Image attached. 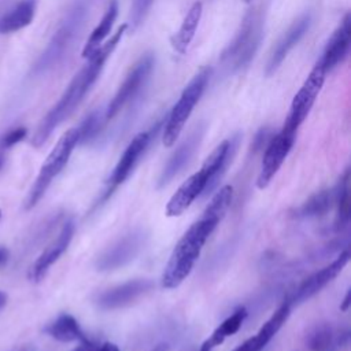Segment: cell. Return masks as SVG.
Returning a JSON list of instances; mask_svg holds the SVG:
<instances>
[{
    "label": "cell",
    "mask_w": 351,
    "mask_h": 351,
    "mask_svg": "<svg viewBox=\"0 0 351 351\" xmlns=\"http://www.w3.org/2000/svg\"><path fill=\"white\" fill-rule=\"evenodd\" d=\"M128 29V23H123L118 30L103 43L89 58L86 64L73 77L67 88L64 89L60 99L56 101V104L45 114V117L38 123L33 137L32 144L38 148L44 145V143L48 140V137L52 134V132L64 121L67 119L74 110L80 106L85 95L89 92L92 85L99 78L104 63L111 56L117 45L119 44L122 36L125 34Z\"/></svg>",
    "instance_id": "1"
},
{
    "label": "cell",
    "mask_w": 351,
    "mask_h": 351,
    "mask_svg": "<svg viewBox=\"0 0 351 351\" xmlns=\"http://www.w3.org/2000/svg\"><path fill=\"white\" fill-rule=\"evenodd\" d=\"M221 218L203 211L200 219L193 222L176 244L162 274L166 289L177 288L192 271L206 241L214 232Z\"/></svg>",
    "instance_id": "2"
},
{
    "label": "cell",
    "mask_w": 351,
    "mask_h": 351,
    "mask_svg": "<svg viewBox=\"0 0 351 351\" xmlns=\"http://www.w3.org/2000/svg\"><path fill=\"white\" fill-rule=\"evenodd\" d=\"M88 14L89 4L86 0H78L69 8L56 32L51 37L48 45L33 64L32 74H47L63 62V59L67 56L69 51L74 45L75 40L81 34Z\"/></svg>",
    "instance_id": "3"
},
{
    "label": "cell",
    "mask_w": 351,
    "mask_h": 351,
    "mask_svg": "<svg viewBox=\"0 0 351 351\" xmlns=\"http://www.w3.org/2000/svg\"><path fill=\"white\" fill-rule=\"evenodd\" d=\"M265 11L251 8L243 18L236 36L219 56V64L226 74H234L245 69L254 59L263 38Z\"/></svg>",
    "instance_id": "4"
},
{
    "label": "cell",
    "mask_w": 351,
    "mask_h": 351,
    "mask_svg": "<svg viewBox=\"0 0 351 351\" xmlns=\"http://www.w3.org/2000/svg\"><path fill=\"white\" fill-rule=\"evenodd\" d=\"M77 144H78L77 128H71L60 136V138L58 140V143L55 144V147L48 154L47 159L44 160L33 186L26 196V200H25L26 210L33 208L40 202V199L44 196L48 186L51 185L52 180L67 165V162L71 156V152L74 151Z\"/></svg>",
    "instance_id": "5"
},
{
    "label": "cell",
    "mask_w": 351,
    "mask_h": 351,
    "mask_svg": "<svg viewBox=\"0 0 351 351\" xmlns=\"http://www.w3.org/2000/svg\"><path fill=\"white\" fill-rule=\"evenodd\" d=\"M211 75L210 67H203L184 88L177 103L171 108L163 129V144L171 147L180 137L195 106L199 103Z\"/></svg>",
    "instance_id": "6"
},
{
    "label": "cell",
    "mask_w": 351,
    "mask_h": 351,
    "mask_svg": "<svg viewBox=\"0 0 351 351\" xmlns=\"http://www.w3.org/2000/svg\"><path fill=\"white\" fill-rule=\"evenodd\" d=\"M326 71L317 63L307 78L304 80L303 85L298 90V93L293 96V100L289 107V112L287 115V119L284 122L285 129L291 132H298L299 126L303 123L306 117L308 115L322 85L325 81Z\"/></svg>",
    "instance_id": "7"
},
{
    "label": "cell",
    "mask_w": 351,
    "mask_h": 351,
    "mask_svg": "<svg viewBox=\"0 0 351 351\" xmlns=\"http://www.w3.org/2000/svg\"><path fill=\"white\" fill-rule=\"evenodd\" d=\"M154 62L155 60H154L152 53H145L134 63V66L130 69V71L125 77L123 82L118 88L117 93L108 103L107 110H106V117H104L106 119H112L114 117H117L121 112V110L133 97H136V95L143 88L144 82L148 80V77L152 71V67H154Z\"/></svg>",
    "instance_id": "8"
},
{
    "label": "cell",
    "mask_w": 351,
    "mask_h": 351,
    "mask_svg": "<svg viewBox=\"0 0 351 351\" xmlns=\"http://www.w3.org/2000/svg\"><path fill=\"white\" fill-rule=\"evenodd\" d=\"M144 243L145 233L141 229L123 234L96 258V269L99 271H111L128 265L137 256Z\"/></svg>",
    "instance_id": "9"
},
{
    "label": "cell",
    "mask_w": 351,
    "mask_h": 351,
    "mask_svg": "<svg viewBox=\"0 0 351 351\" xmlns=\"http://www.w3.org/2000/svg\"><path fill=\"white\" fill-rule=\"evenodd\" d=\"M296 133L282 128L277 134H273L269 140L267 145L265 147L263 159L261 165V171L256 180L258 188H266L273 177L280 170L281 165L284 163L285 158L288 156L293 143H295Z\"/></svg>",
    "instance_id": "10"
},
{
    "label": "cell",
    "mask_w": 351,
    "mask_h": 351,
    "mask_svg": "<svg viewBox=\"0 0 351 351\" xmlns=\"http://www.w3.org/2000/svg\"><path fill=\"white\" fill-rule=\"evenodd\" d=\"M151 138H152V130L141 132L132 138V141L129 143V145L126 147L123 154L121 155L118 163L115 165V167L107 181L108 186L104 191V193L101 195V202L107 200L108 196L117 189V186L121 185L130 176V173L136 167L137 162L140 160V158L145 152L147 147L149 145Z\"/></svg>",
    "instance_id": "11"
},
{
    "label": "cell",
    "mask_w": 351,
    "mask_h": 351,
    "mask_svg": "<svg viewBox=\"0 0 351 351\" xmlns=\"http://www.w3.org/2000/svg\"><path fill=\"white\" fill-rule=\"evenodd\" d=\"M152 288L154 282L148 278L130 280L100 292L95 298V303L101 310L122 308L148 293Z\"/></svg>",
    "instance_id": "12"
},
{
    "label": "cell",
    "mask_w": 351,
    "mask_h": 351,
    "mask_svg": "<svg viewBox=\"0 0 351 351\" xmlns=\"http://www.w3.org/2000/svg\"><path fill=\"white\" fill-rule=\"evenodd\" d=\"M350 261V252L346 250L340 252V255L332 261L329 265L322 267L321 270L315 271L314 274L308 276L292 293L291 299L288 300L291 304L303 303L307 299L313 298L315 293H318L325 285H328L348 263Z\"/></svg>",
    "instance_id": "13"
},
{
    "label": "cell",
    "mask_w": 351,
    "mask_h": 351,
    "mask_svg": "<svg viewBox=\"0 0 351 351\" xmlns=\"http://www.w3.org/2000/svg\"><path fill=\"white\" fill-rule=\"evenodd\" d=\"M74 222L71 219L66 221L56 236V239L38 255V258L34 261V263L30 267L29 277L32 281L38 282L41 281L45 274L48 273L49 267L60 258V255L67 250L73 236H74Z\"/></svg>",
    "instance_id": "14"
},
{
    "label": "cell",
    "mask_w": 351,
    "mask_h": 351,
    "mask_svg": "<svg viewBox=\"0 0 351 351\" xmlns=\"http://www.w3.org/2000/svg\"><path fill=\"white\" fill-rule=\"evenodd\" d=\"M348 341L347 328H335L328 322L311 326L304 336V344L310 351H340L348 346Z\"/></svg>",
    "instance_id": "15"
},
{
    "label": "cell",
    "mask_w": 351,
    "mask_h": 351,
    "mask_svg": "<svg viewBox=\"0 0 351 351\" xmlns=\"http://www.w3.org/2000/svg\"><path fill=\"white\" fill-rule=\"evenodd\" d=\"M208 182L210 176L204 169L200 167V170L186 178V181H184L176 193L170 197L166 206V214L169 217L181 215L195 202L196 197L206 192Z\"/></svg>",
    "instance_id": "16"
},
{
    "label": "cell",
    "mask_w": 351,
    "mask_h": 351,
    "mask_svg": "<svg viewBox=\"0 0 351 351\" xmlns=\"http://www.w3.org/2000/svg\"><path fill=\"white\" fill-rule=\"evenodd\" d=\"M204 133V128L200 125L197 126L170 155L169 160L166 162L159 178H158V186L163 188L167 185L192 159L193 154L196 152L202 137Z\"/></svg>",
    "instance_id": "17"
},
{
    "label": "cell",
    "mask_w": 351,
    "mask_h": 351,
    "mask_svg": "<svg viewBox=\"0 0 351 351\" xmlns=\"http://www.w3.org/2000/svg\"><path fill=\"white\" fill-rule=\"evenodd\" d=\"M351 44V16L346 14L337 29L332 33L330 38L328 40L325 49L322 52L318 64L325 70L329 71L340 64L348 55Z\"/></svg>",
    "instance_id": "18"
},
{
    "label": "cell",
    "mask_w": 351,
    "mask_h": 351,
    "mask_svg": "<svg viewBox=\"0 0 351 351\" xmlns=\"http://www.w3.org/2000/svg\"><path fill=\"white\" fill-rule=\"evenodd\" d=\"M311 23L310 14H303L299 16L289 27L288 30L281 36V38L277 41V44L273 47L267 66H266V74L271 75L276 73V70L280 67L282 60L287 58L289 51L302 40V37L307 33Z\"/></svg>",
    "instance_id": "19"
},
{
    "label": "cell",
    "mask_w": 351,
    "mask_h": 351,
    "mask_svg": "<svg viewBox=\"0 0 351 351\" xmlns=\"http://www.w3.org/2000/svg\"><path fill=\"white\" fill-rule=\"evenodd\" d=\"M44 332L52 339L62 343H70V341L82 343L89 340L85 332L81 329L78 321L67 313L59 314L53 321L47 324L44 328Z\"/></svg>",
    "instance_id": "20"
},
{
    "label": "cell",
    "mask_w": 351,
    "mask_h": 351,
    "mask_svg": "<svg viewBox=\"0 0 351 351\" xmlns=\"http://www.w3.org/2000/svg\"><path fill=\"white\" fill-rule=\"evenodd\" d=\"M291 303L287 300L284 302L273 315L261 326L258 333L250 339H247L251 351H262L269 341L274 337V335L280 330V328L285 324L289 313H291Z\"/></svg>",
    "instance_id": "21"
},
{
    "label": "cell",
    "mask_w": 351,
    "mask_h": 351,
    "mask_svg": "<svg viewBox=\"0 0 351 351\" xmlns=\"http://www.w3.org/2000/svg\"><path fill=\"white\" fill-rule=\"evenodd\" d=\"M36 0H21L0 18V33H14L32 23L36 14Z\"/></svg>",
    "instance_id": "22"
},
{
    "label": "cell",
    "mask_w": 351,
    "mask_h": 351,
    "mask_svg": "<svg viewBox=\"0 0 351 351\" xmlns=\"http://www.w3.org/2000/svg\"><path fill=\"white\" fill-rule=\"evenodd\" d=\"M247 315H248V311L245 307L237 308L232 315H229L226 319H223L214 329V332L202 343V346L199 347V351H211L217 346L222 344L225 341V339L234 335L241 328Z\"/></svg>",
    "instance_id": "23"
},
{
    "label": "cell",
    "mask_w": 351,
    "mask_h": 351,
    "mask_svg": "<svg viewBox=\"0 0 351 351\" xmlns=\"http://www.w3.org/2000/svg\"><path fill=\"white\" fill-rule=\"evenodd\" d=\"M203 12V4L200 1H196L192 4L189 11L186 12L178 32L171 37V47L178 53H185L191 41L193 40V36L196 33V29L199 26L200 18Z\"/></svg>",
    "instance_id": "24"
},
{
    "label": "cell",
    "mask_w": 351,
    "mask_h": 351,
    "mask_svg": "<svg viewBox=\"0 0 351 351\" xmlns=\"http://www.w3.org/2000/svg\"><path fill=\"white\" fill-rule=\"evenodd\" d=\"M118 16V1L117 0H111L106 8L104 15L101 16L99 25L93 29V32L90 33L84 49H82V56L85 59H88L103 43L104 40L108 37L112 25L115 22Z\"/></svg>",
    "instance_id": "25"
},
{
    "label": "cell",
    "mask_w": 351,
    "mask_h": 351,
    "mask_svg": "<svg viewBox=\"0 0 351 351\" xmlns=\"http://www.w3.org/2000/svg\"><path fill=\"white\" fill-rule=\"evenodd\" d=\"M335 204V189H322L311 195L298 210V218H318L325 215Z\"/></svg>",
    "instance_id": "26"
},
{
    "label": "cell",
    "mask_w": 351,
    "mask_h": 351,
    "mask_svg": "<svg viewBox=\"0 0 351 351\" xmlns=\"http://www.w3.org/2000/svg\"><path fill=\"white\" fill-rule=\"evenodd\" d=\"M335 189V204L337 207L335 229L343 230L350 222V170L346 169Z\"/></svg>",
    "instance_id": "27"
},
{
    "label": "cell",
    "mask_w": 351,
    "mask_h": 351,
    "mask_svg": "<svg viewBox=\"0 0 351 351\" xmlns=\"http://www.w3.org/2000/svg\"><path fill=\"white\" fill-rule=\"evenodd\" d=\"M101 129V117L97 111L88 114L81 125L77 128L78 130V143L86 144L90 143Z\"/></svg>",
    "instance_id": "28"
},
{
    "label": "cell",
    "mask_w": 351,
    "mask_h": 351,
    "mask_svg": "<svg viewBox=\"0 0 351 351\" xmlns=\"http://www.w3.org/2000/svg\"><path fill=\"white\" fill-rule=\"evenodd\" d=\"M154 0H133L130 8V25L132 29H137L145 19Z\"/></svg>",
    "instance_id": "29"
},
{
    "label": "cell",
    "mask_w": 351,
    "mask_h": 351,
    "mask_svg": "<svg viewBox=\"0 0 351 351\" xmlns=\"http://www.w3.org/2000/svg\"><path fill=\"white\" fill-rule=\"evenodd\" d=\"M27 134V130L26 128L23 126H18V128H14V129H10L7 130L1 137H0V149L5 151V149H10L11 147H14L15 144L21 143Z\"/></svg>",
    "instance_id": "30"
},
{
    "label": "cell",
    "mask_w": 351,
    "mask_h": 351,
    "mask_svg": "<svg viewBox=\"0 0 351 351\" xmlns=\"http://www.w3.org/2000/svg\"><path fill=\"white\" fill-rule=\"evenodd\" d=\"M271 130L269 129V128H262V129H259L258 130V133L255 134V137H254V141H252V151H255V152H258V151H261V149H263L266 145H267V143H269V140L271 138Z\"/></svg>",
    "instance_id": "31"
},
{
    "label": "cell",
    "mask_w": 351,
    "mask_h": 351,
    "mask_svg": "<svg viewBox=\"0 0 351 351\" xmlns=\"http://www.w3.org/2000/svg\"><path fill=\"white\" fill-rule=\"evenodd\" d=\"M93 351H121V350H119L114 343H108V341L97 343V341H96Z\"/></svg>",
    "instance_id": "32"
},
{
    "label": "cell",
    "mask_w": 351,
    "mask_h": 351,
    "mask_svg": "<svg viewBox=\"0 0 351 351\" xmlns=\"http://www.w3.org/2000/svg\"><path fill=\"white\" fill-rule=\"evenodd\" d=\"M95 344H96V341H93V340H86V341H82L78 347H75L74 350H71V351H93L95 350Z\"/></svg>",
    "instance_id": "33"
},
{
    "label": "cell",
    "mask_w": 351,
    "mask_h": 351,
    "mask_svg": "<svg viewBox=\"0 0 351 351\" xmlns=\"http://www.w3.org/2000/svg\"><path fill=\"white\" fill-rule=\"evenodd\" d=\"M8 258H10V252L5 247H0V267L5 266L7 262H8Z\"/></svg>",
    "instance_id": "34"
},
{
    "label": "cell",
    "mask_w": 351,
    "mask_h": 351,
    "mask_svg": "<svg viewBox=\"0 0 351 351\" xmlns=\"http://www.w3.org/2000/svg\"><path fill=\"white\" fill-rule=\"evenodd\" d=\"M348 307H350V291H347V293H346V296H344V299H343V303H341L340 308H341L343 311H347Z\"/></svg>",
    "instance_id": "35"
},
{
    "label": "cell",
    "mask_w": 351,
    "mask_h": 351,
    "mask_svg": "<svg viewBox=\"0 0 351 351\" xmlns=\"http://www.w3.org/2000/svg\"><path fill=\"white\" fill-rule=\"evenodd\" d=\"M5 304H7V295L3 291H0V311L5 307Z\"/></svg>",
    "instance_id": "36"
},
{
    "label": "cell",
    "mask_w": 351,
    "mask_h": 351,
    "mask_svg": "<svg viewBox=\"0 0 351 351\" xmlns=\"http://www.w3.org/2000/svg\"><path fill=\"white\" fill-rule=\"evenodd\" d=\"M4 163H5V154H4L3 149H0V170L3 169Z\"/></svg>",
    "instance_id": "37"
},
{
    "label": "cell",
    "mask_w": 351,
    "mask_h": 351,
    "mask_svg": "<svg viewBox=\"0 0 351 351\" xmlns=\"http://www.w3.org/2000/svg\"><path fill=\"white\" fill-rule=\"evenodd\" d=\"M247 348H248V347H247V343L244 341V343H241L239 347H236L233 351H248Z\"/></svg>",
    "instance_id": "38"
},
{
    "label": "cell",
    "mask_w": 351,
    "mask_h": 351,
    "mask_svg": "<svg viewBox=\"0 0 351 351\" xmlns=\"http://www.w3.org/2000/svg\"><path fill=\"white\" fill-rule=\"evenodd\" d=\"M152 351H167V346L166 344H159Z\"/></svg>",
    "instance_id": "39"
},
{
    "label": "cell",
    "mask_w": 351,
    "mask_h": 351,
    "mask_svg": "<svg viewBox=\"0 0 351 351\" xmlns=\"http://www.w3.org/2000/svg\"><path fill=\"white\" fill-rule=\"evenodd\" d=\"M29 348H26V347H18V348H14V350H11V351H27Z\"/></svg>",
    "instance_id": "40"
},
{
    "label": "cell",
    "mask_w": 351,
    "mask_h": 351,
    "mask_svg": "<svg viewBox=\"0 0 351 351\" xmlns=\"http://www.w3.org/2000/svg\"><path fill=\"white\" fill-rule=\"evenodd\" d=\"M184 351H199V348H193V347H189V348H186V350H184Z\"/></svg>",
    "instance_id": "41"
},
{
    "label": "cell",
    "mask_w": 351,
    "mask_h": 351,
    "mask_svg": "<svg viewBox=\"0 0 351 351\" xmlns=\"http://www.w3.org/2000/svg\"><path fill=\"white\" fill-rule=\"evenodd\" d=\"M0 219H1V210H0Z\"/></svg>",
    "instance_id": "42"
},
{
    "label": "cell",
    "mask_w": 351,
    "mask_h": 351,
    "mask_svg": "<svg viewBox=\"0 0 351 351\" xmlns=\"http://www.w3.org/2000/svg\"><path fill=\"white\" fill-rule=\"evenodd\" d=\"M244 1H247V3H248V1H251V0H244Z\"/></svg>",
    "instance_id": "43"
}]
</instances>
